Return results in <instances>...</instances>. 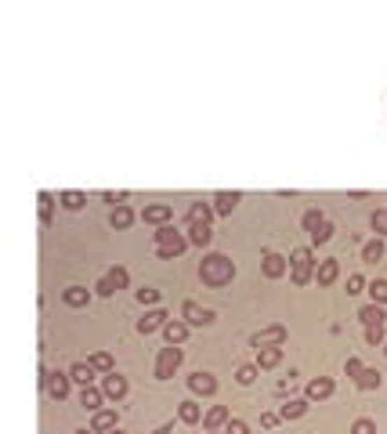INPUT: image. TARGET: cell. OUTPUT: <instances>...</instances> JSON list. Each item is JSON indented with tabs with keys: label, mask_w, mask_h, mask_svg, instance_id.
<instances>
[{
	"label": "cell",
	"mask_w": 387,
	"mask_h": 434,
	"mask_svg": "<svg viewBox=\"0 0 387 434\" xmlns=\"http://www.w3.org/2000/svg\"><path fill=\"white\" fill-rule=\"evenodd\" d=\"M199 279H203V286H213V290L228 286V282L235 279V260L228 253H203Z\"/></svg>",
	"instance_id": "cell-1"
},
{
	"label": "cell",
	"mask_w": 387,
	"mask_h": 434,
	"mask_svg": "<svg viewBox=\"0 0 387 434\" xmlns=\"http://www.w3.org/2000/svg\"><path fill=\"white\" fill-rule=\"evenodd\" d=\"M153 239H156V257H160V260H174V257H181V253L192 246L188 235H185L178 225H163V228H156Z\"/></svg>",
	"instance_id": "cell-2"
},
{
	"label": "cell",
	"mask_w": 387,
	"mask_h": 434,
	"mask_svg": "<svg viewBox=\"0 0 387 434\" xmlns=\"http://www.w3.org/2000/svg\"><path fill=\"white\" fill-rule=\"evenodd\" d=\"M315 268H318V260H315L311 246H297L290 253V279H293V286H308V282H315Z\"/></svg>",
	"instance_id": "cell-3"
},
{
	"label": "cell",
	"mask_w": 387,
	"mask_h": 434,
	"mask_svg": "<svg viewBox=\"0 0 387 434\" xmlns=\"http://www.w3.org/2000/svg\"><path fill=\"white\" fill-rule=\"evenodd\" d=\"M300 225H304V232H308V239L315 246H322V243H330V239H333V221L322 210H304Z\"/></svg>",
	"instance_id": "cell-4"
},
{
	"label": "cell",
	"mask_w": 387,
	"mask_h": 434,
	"mask_svg": "<svg viewBox=\"0 0 387 434\" xmlns=\"http://www.w3.org/2000/svg\"><path fill=\"white\" fill-rule=\"evenodd\" d=\"M181 362H185V347H174V344L160 347L156 351V380H174Z\"/></svg>",
	"instance_id": "cell-5"
},
{
	"label": "cell",
	"mask_w": 387,
	"mask_h": 434,
	"mask_svg": "<svg viewBox=\"0 0 387 434\" xmlns=\"http://www.w3.org/2000/svg\"><path fill=\"white\" fill-rule=\"evenodd\" d=\"M286 337H290L286 326H265L261 333H253V337H250V347H253V351H257V347H283Z\"/></svg>",
	"instance_id": "cell-6"
},
{
	"label": "cell",
	"mask_w": 387,
	"mask_h": 434,
	"mask_svg": "<svg viewBox=\"0 0 387 434\" xmlns=\"http://www.w3.org/2000/svg\"><path fill=\"white\" fill-rule=\"evenodd\" d=\"M98 387H101L105 402H123V398H127V391H131V384H127L123 373H105Z\"/></svg>",
	"instance_id": "cell-7"
},
{
	"label": "cell",
	"mask_w": 387,
	"mask_h": 434,
	"mask_svg": "<svg viewBox=\"0 0 387 434\" xmlns=\"http://www.w3.org/2000/svg\"><path fill=\"white\" fill-rule=\"evenodd\" d=\"M188 391L196 398H213V395H218V377L206 373V369H196V373L188 377Z\"/></svg>",
	"instance_id": "cell-8"
},
{
	"label": "cell",
	"mask_w": 387,
	"mask_h": 434,
	"mask_svg": "<svg viewBox=\"0 0 387 434\" xmlns=\"http://www.w3.org/2000/svg\"><path fill=\"white\" fill-rule=\"evenodd\" d=\"M40 387H44L55 402H66L73 395V377L69 373H48V380L40 384Z\"/></svg>",
	"instance_id": "cell-9"
},
{
	"label": "cell",
	"mask_w": 387,
	"mask_h": 434,
	"mask_svg": "<svg viewBox=\"0 0 387 434\" xmlns=\"http://www.w3.org/2000/svg\"><path fill=\"white\" fill-rule=\"evenodd\" d=\"M141 221L145 225H156V228H163V225H174V206H170V203H148L141 214Z\"/></svg>",
	"instance_id": "cell-10"
},
{
	"label": "cell",
	"mask_w": 387,
	"mask_h": 434,
	"mask_svg": "<svg viewBox=\"0 0 387 434\" xmlns=\"http://www.w3.org/2000/svg\"><path fill=\"white\" fill-rule=\"evenodd\" d=\"M181 318L192 326V330H196V326H210L218 315H213L210 308H203L199 300H185V304H181Z\"/></svg>",
	"instance_id": "cell-11"
},
{
	"label": "cell",
	"mask_w": 387,
	"mask_h": 434,
	"mask_svg": "<svg viewBox=\"0 0 387 434\" xmlns=\"http://www.w3.org/2000/svg\"><path fill=\"white\" fill-rule=\"evenodd\" d=\"M170 322V315L163 312V308H148L141 318H138V326H134V330L141 333V337H153L156 330H163V326Z\"/></svg>",
	"instance_id": "cell-12"
},
{
	"label": "cell",
	"mask_w": 387,
	"mask_h": 434,
	"mask_svg": "<svg viewBox=\"0 0 387 434\" xmlns=\"http://www.w3.org/2000/svg\"><path fill=\"white\" fill-rule=\"evenodd\" d=\"M261 272H265V279H283V275L290 272V257L268 250V253L261 257Z\"/></svg>",
	"instance_id": "cell-13"
},
{
	"label": "cell",
	"mask_w": 387,
	"mask_h": 434,
	"mask_svg": "<svg viewBox=\"0 0 387 434\" xmlns=\"http://www.w3.org/2000/svg\"><path fill=\"white\" fill-rule=\"evenodd\" d=\"M333 391H337L333 377H315V380H308V387H304V398H308V402H326Z\"/></svg>",
	"instance_id": "cell-14"
},
{
	"label": "cell",
	"mask_w": 387,
	"mask_h": 434,
	"mask_svg": "<svg viewBox=\"0 0 387 434\" xmlns=\"http://www.w3.org/2000/svg\"><path fill=\"white\" fill-rule=\"evenodd\" d=\"M203 416H206V412H203V405H199L196 398H181V402H178V420H181L185 427L203 424Z\"/></svg>",
	"instance_id": "cell-15"
},
{
	"label": "cell",
	"mask_w": 387,
	"mask_h": 434,
	"mask_svg": "<svg viewBox=\"0 0 387 434\" xmlns=\"http://www.w3.org/2000/svg\"><path fill=\"white\" fill-rule=\"evenodd\" d=\"M160 333H163V340H167V344H174V347H181V344L188 340V333H192V326H188L185 318H170V322L163 326V330H160Z\"/></svg>",
	"instance_id": "cell-16"
},
{
	"label": "cell",
	"mask_w": 387,
	"mask_h": 434,
	"mask_svg": "<svg viewBox=\"0 0 387 434\" xmlns=\"http://www.w3.org/2000/svg\"><path fill=\"white\" fill-rule=\"evenodd\" d=\"M210 203H213V214H218V217H228L235 206L243 203V192H213Z\"/></svg>",
	"instance_id": "cell-17"
},
{
	"label": "cell",
	"mask_w": 387,
	"mask_h": 434,
	"mask_svg": "<svg viewBox=\"0 0 387 434\" xmlns=\"http://www.w3.org/2000/svg\"><path fill=\"white\" fill-rule=\"evenodd\" d=\"M337 279H340V260L337 257L318 260V268H315V282H318V286H333Z\"/></svg>",
	"instance_id": "cell-18"
},
{
	"label": "cell",
	"mask_w": 387,
	"mask_h": 434,
	"mask_svg": "<svg viewBox=\"0 0 387 434\" xmlns=\"http://www.w3.org/2000/svg\"><path fill=\"white\" fill-rule=\"evenodd\" d=\"M91 297H94V290H87V286H66L62 290V304H66V308H87Z\"/></svg>",
	"instance_id": "cell-19"
},
{
	"label": "cell",
	"mask_w": 387,
	"mask_h": 434,
	"mask_svg": "<svg viewBox=\"0 0 387 434\" xmlns=\"http://www.w3.org/2000/svg\"><path fill=\"white\" fill-rule=\"evenodd\" d=\"M66 373L73 377V384L76 387H94V377H98V369L91 365V362H73Z\"/></svg>",
	"instance_id": "cell-20"
},
{
	"label": "cell",
	"mask_w": 387,
	"mask_h": 434,
	"mask_svg": "<svg viewBox=\"0 0 387 434\" xmlns=\"http://www.w3.org/2000/svg\"><path fill=\"white\" fill-rule=\"evenodd\" d=\"M116 420H120V416H116V405H113V409H98V412H91V430L109 434V430H116V427H120Z\"/></svg>",
	"instance_id": "cell-21"
},
{
	"label": "cell",
	"mask_w": 387,
	"mask_h": 434,
	"mask_svg": "<svg viewBox=\"0 0 387 434\" xmlns=\"http://www.w3.org/2000/svg\"><path fill=\"white\" fill-rule=\"evenodd\" d=\"M232 420L228 405H210L206 416H203V430H225V424Z\"/></svg>",
	"instance_id": "cell-22"
},
{
	"label": "cell",
	"mask_w": 387,
	"mask_h": 434,
	"mask_svg": "<svg viewBox=\"0 0 387 434\" xmlns=\"http://www.w3.org/2000/svg\"><path fill=\"white\" fill-rule=\"evenodd\" d=\"M253 365H257V369H275V365H283V347H257V351H253Z\"/></svg>",
	"instance_id": "cell-23"
},
{
	"label": "cell",
	"mask_w": 387,
	"mask_h": 434,
	"mask_svg": "<svg viewBox=\"0 0 387 434\" xmlns=\"http://www.w3.org/2000/svg\"><path fill=\"white\" fill-rule=\"evenodd\" d=\"M76 402L87 409V412H98V409H105V395H101V387L94 384V387H80V395H76Z\"/></svg>",
	"instance_id": "cell-24"
},
{
	"label": "cell",
	"mask_w": 387,
	"mask_h": 434,
	"mask_svg": "<svg viewBox=\"0 0 387 434\" xmlns=\"http://www.w3.org/2000/svg\"><path fill=\"white\" fill-rule=\"evenodd\" d=\"M213 217H218L213 214V203H192L185 214V225H210Z\"/></svg>",
	"instance_id": "cell-25"
},
{
	"label": "cell",
	"mask_w": 387,
	"mask_h": 434,
	"mask_svg": "<svg viewBox=\"0 0 387 434\" xmlns=\"http://www.w3.org/2000/svg\"><path fill=\"white\" fill-rule=\"evenodd\" d=\"M308 398H286L283 405H279V416H283V420H300V416H304V412H308Z\"/></svg>",
	"instance_id": "cell-26"
},
{
	"label": "cell",
	"mask_w": 387,
	"mask_h": 434,
	"mask_svg": "<svg viewBox=\"0 0 387 434\" xmlns=\"http://www.w3.org/2000/svg\"><path fill=\"white\" fill-rule=\"evenodd\" d=\"M134 221H138V214H134L131 206H127V203H123V206H116V210L109 214V225H113L116 232H127V228H131Z\"/></svg>",
	"instance_id": "cell-27"
},
{
	"label": "cell",
	"mask_w": 387,
	"mask_h": 434,
	"mask_svg": "<svg viewBox=\"0 0 387 434\" xmlns=\"http://www.w3.org/2000/svg\"><path fill=\"white\" fill-rule=\"evenodd\" d=\"M210 239H213V228H210V225H188V243H192V246L206 250Z\"/></svg>",
	"instance_id": "cell-28"
},
{
	"label": "cell",
	"mask_w": 387,
	"mask_h": 434,
	"mask_svg": "<svg viewBox=\"0 0 387 434\" xmlns=\"http://www.w3.org/2000/svg\"><path fill=\"white\" fill-rule=\"evenodd\" d=\"M58 203L66 206V210H83V203H87V192H80V188H66V192H58Z\"/></svg>",
	"instance_id": "cell-29"
},
{
	"label": "cell",
	"mask_w": 387,
	"mask_h": 434,
	"mask_svg": "<svg viewBox=\"0 0 387 434\" xmlns=\"http://www.w3.org/2000/svg\"><path fill=\"white\" fill-rule=\"evenodd\" d=\"M358 318H362V326H384V322H387V315H384L380 304H365V308L358 312Z\"/></svg>",
	"instance_id": "cell-30"
},
{
	"label": "cell",
	"mask_w": 387,
	"mask_h": 434,
	"mask_svg": "<svg viewBox=\"0 0 387 434\" xmlns=\"http://www.w3.org/2000/svg\"><path fill=\"white\" fill-rule=\"evenodd\" d=\"M362 260H365V265L384 260V239H370V243H362Z\"/></svg>",
	"instance_id": "cell-31"
},
{
	"label": "cell",
	"mask_w": 387,
	"mask_h": 434,
	"mask_svg": "<svg viewBox=\"0 0 387 434\" xmlns=\"http://www.w3.org/2000/svg\"><path fill=\"white\" fill-rule=\"evenodd\" d=\"M365 293H370V304H387V279H370V286H365Z\"/></svg>",
	"instance_id": "cell-32"
},
{
	"label": "cell",
	"mask_w": 387,
	"mask_h": 434,
	"mask_svg": "<svg viewBox=\"0 0 387 434\" xmlns=\"http://www.w3.org/2000/svg\"><path fill=\"white\" fill-rule=\"evenodd\" d=\"M36 210H40V225H51V217H55V195L51 192H40L36 195Z\"/></svg>",
	"instance_id": "cell-33"
},
{
	"label": "cell",
	"mask_w": 387,
	"mask_h": 434,
	"mask_svg": "<svg viewBox=\"0 0 387 434\" xmlns=\"http://www.w3.org/2000/svg\"><path fill=\"white\" fill-rule=\"evenodd\" d=\"M87 362H91V365L98 369L101 377H105V373H116V362H113V355H109V351H94V355H91Z\"/></svg>",
	"instance_id": "cell-34"
},
{
	"label": "cell",
	"mask_w": 387,
	"mask_h": 434,
	"mask_svg": "<svg viewBox=\"0 0 387 434\" xmlns=\"http://www.w3.org/2000/svg\"><path fill=\"white\" fill-rule=\"evenodd\" d=\"M362 391H373V387H380L384 384V373H380V369H362V377L355 380Z\"/></svg>",
	"instance_id": "cell-35"
},
{
	"label": "cell",
	"mask_w": 387,
	"mask_h": 434,
	"mask_svg": "<svg viewBox=\"0 0 387 434\" xmlns=\"http://www.w3.org/2000/svg\"><path fill=\"white\" fill-rule=\"evenodd\" d=\"M105 275H109V282H113L116 290H127V286H131V272H127L123 265H113V268L105 272Z\"/></svg>",
	"instance_id": "cell-36"
},
{
	"label": "cell",
	"mask_w": 387,
	"mask_h": 434,
	"mask_svg": "<svg viewBox=\"0 0 387 434\" xmlns=\"http://www.w3.org/2000/svg\"><path fill=\"white\" fill-rule=\"evenodd\" d=\"M257 373H261V369H257L253 362H243L239 369H235V384H243V387H250V384L257 380Z\"/></svg>",
	"instance_id": "cell-37"
},
{
	"label": "cell",
	"mask_w": 387,
	"mask_h": 434,
	"mask_svg": "<svg viewBox=\"0 0 387 434\" xmlns=\"http://www.w3.org/2000/svg\"><path fill=\"white\" fill-rule=\"evenodd\" d=\"M134 297H138L141 308H160V290H153V286H141Z\"/></svg>",
	"instance_id": "cell-38"
},
{
	"label": "cell",
	"mask_w": 387,
	"mask_h": 434,
	"mask_svg": "<svg viewBox=\"0 0 387 434\" xmlns=\"http://www.w3.org/2000/svg\"><path fill=\"white\" fill-rule=\"evenodd\" d=\"M365 344H370V347H380V344H387L384 326H365Z\"/></svg>",
	"instance_id": "cell-39"
},
{
	"label": "cell",
	"mask_w": 387,
	"mask_h": 434,
	"mask_svg": "<svg viewBox=\"0 0 387 434\" xmlns=\"http://www.w3.org/2000/svg\"><path fill=\"white\" fill-rule=\"evenodd\" d=\"M370 225H373V232H377V239H387V210H373V217H370Z\"/></svg>",
	"instance_id": "cell-40"
},
{
	"label": "cell",
	"mask_w": 387,
	"mask_h": 434,
	"mask_svg": "<svg viewBox=\"0 0 387 434\" xmlns=\"http://www.w3.org/2000/svg\"><path fill=\"white\" fill-rule=\"evenodd\" d=\"M365 286H370V282H365V275H362V272L348 275V297H358V293H365Z\"/></svg>",
	"instance_id": "cell-41"
},
{
	"label": "cell",
	"mask_w": 387,
	"mask_h": 434,
	"mask_svg": "<svg viewBox=\"0 0 387 434\" xmlns=\"http://www.w3.org/2000/svg\"><path fill=\"white\" fill-rule=\"evenodd\" d=\"M351 434H377V420H370V416H358V420L351 424Z\"/></svg>",
	"instance_id": "cell-42"
},
{
	"label": "cell",
	"mask_w": 387,
	"mask_h": 434,
	"mask_svg": "<svg viewBox=\"0 0 387 434\" xmlns=\"http://www.w3.org/2000/svg\"><path fill=\"white\" fill-rule=\"evenodd\" d=\"M94 293H98V297H113V293H120V290L109 282V275H101V279L94 282Z\"/></svg>",
	"instance_id": "cell-43"
},
{
	"label": "cell",
	"mask_w": 387,
	"mask_h": 434,
	"mask_svg": "<svg viewBox=\"0 0 387 434\" xmlns=\"http://www.w3.org/2000/svg\"><path fill=\"white\" fill-rule=\"evenodd\" d=\"M225 434H250V424L239 420V416H232V420L225 424Z\"/></svg>",
	"instance_id": "cell-44"
},
{
	"label": "cell",
	"mask_w": 387,
	"mask_h": 434,
	"mask_svg": "<svg viewBox=\"0 0 387 434\" xmlns=\"http://www.w3.org/2000/svg\"><path fill=\"white\" fill-rule=\"evenodd\" d=\"M362 369H365V365H362V358H348V362H344V373L355 377V380L362 377Z\"/></svg>",
	"instance_id": "cell-45"
},
{
	"label": "cell",
	"mask_w": 387,
	"mask_h": 434,
	"mask_svg": "<svg viewBox=\"0 0 387 434\" xmlns=\"http://www.w3.org/2000/svg\"><path fill=\"white\" fill-rule=\"evenodd\" d=\"M293 384H297V373H290L286 380H279V384H275V391H279V395H290V391H293Z\"/></svg>",
	"instance_id": "cell-46"
},
{
	"label": "cell",
	"mask_w": 387,
	"mask_h": 434,
	"mask_svg": "<svg viewBox=\"0 0 387 434\" xmlns=\"http://www.w3.org/2000/svg\"><path fill=\"white\" fill-rule=\"evenodd\" d=\"M279 424H283L279 412H261V427H279Z\"/></svg>",
	"instance_id": "cell-47"
},
{
	"label": "cell",
	"mask_w": 387,
	"mask_h": 434,
	"mask_svg": "<svg viewBox=\"0 0 387 434\" xmlns=\"http://www.w3.org/2000/svg\"><path fill=\"white\" fill-rule=\"evenodd\" d=\"M153 434H174V424H160Z\"/></svg>",
	"instance_id": "cell-48"
},
{
	"label": "cell",
	"mask_w": 387,
	"mask_h": 434,
	"mask_svg": "<svg viewBox=\"0 0 387 434\" xmlns=\"http://www.w3.org/2000/svg\"><path fill=\"white\" fill-rule=\"evenodd\" d=\"M76 434H98V430H91V427H83V430H76Z\"/></svg>",
	"instance_id": "cell-49"
},
{
	"label": "cell",
	"mask_w": 387,
	"mask_h": 434,
	"mask_svg": "<svg viewBox=\"0 0 387 434\" xmlns=\"http://www.w3.org/2000/svg\"><path fill=\"white\" fill-rule=\"evenodd\" d=\"M203 434H225V430H203Z\"/></svg>",
	"instance_id": "cell-50"
},
{
	"label": "cell",
	"mask_w": 387,
	"mask_h": 434,
	"mask_svg": "<svg viewBox=\"0 0 387 434\" xmlns=\"http://www.w3.org/2000/svg\"><path fill=\"white\" fill-rule=\"evenodd\" d=\"M109 434H127V430H120V427H116V430H109Z\"/></svg>",
	"instance_id": "cell-51"
},
{
	"label": "cell",
	"mask_w": 387,
	"mask_h": 434,
	"mask_svg": "<svg viewBox=\"0 0 387 434\" xmlns=\"http://www.w3.org/2000/svg\"><path fill=\"white\" fill-rule=\"evenodd\" d=\"M384 355H387V344H384Z\"/></svg>",
	"instance_id": "cell-52"
}]
</instances>
